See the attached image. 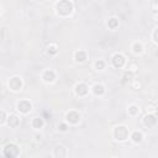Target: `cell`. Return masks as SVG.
Returning a JSON list of instances; mask_svg holds the SVG:
<instances>
[{"label": "cell", "mask_w": 158, "mask_h": 158, "mask_svg": "<svg viewBox=\"0 0 158 158\" xmlns=\"http://www.w3.org/2000/svg\"><path fill=\"white\" fill-rule=\"evenodd\" d=\"M57 14L62 16V18H67L69 16L73 11V4L69 1V0H60V3L56 6Z\"/></svg>", "instance_id": "obj_1"}, {"label": "cell", "mask_w": 158, "mask_h": 158, "mask_svg": "<svg viewBox=\"0 0 158 158\" xmlns=\"http://www.w3.org/2000/svg\"><path fill=\"white\" fill-rule=\"evenodd\" d=\"M114 138L116 141H120V142H123L129 138V129L126 126H118L114 130Z\"/></svg>", "instance_id": "obj_2"}, {"label": "cell", "mask_w": 158, "mask_h": 158, "mask_svg": "<svg viewBox=\"0 0 158 158\" xmlns=\"http://www.w3.org/2000/svg\"><path fill=\"white\" fill-rule=\"evenodd\" d=\"M19 153H20V149L15 143H9V145H6L5 148H4V156L5 157L12 158V157L19 156Z\"/></svg>", "instance_id": "obj_3"}, {"label": "cell", "mask_w": 158, "mask_h": 158, "mask_svg": "<svg viewBox=\"0 0 158 158\" xmlns=\"http://www.w3.org/2000/svg\"><path fill=\"white\" fill-rule=\"evenodd\" d=\"M16 109L21 114H29L32 110V104L29 100H20L16 104Z\"/></svg>", "instance_id": "obj_4"}, {"label": "cell", "mask_w": 158, "mask_h": 158, "mask_svg": "<svg viewBox=\"0 0 158 158\" xmlns=\"http://www.w3.org/2000/svg\"><path fill=\"white\" fill-rule=\"evenodd\" d=\"M21 88H22V80H21L20 77L10 78V80H9V89L11 91H15V93H16V91L21 90Z\"/></svg>", "instance_id": "obj_5"}, {"label": "cell", "mask_w": 158, "mask_h": 158, "mask_svg": "<svg viewBox=\"0 0 158 158\" xmlns=\"http://www.w3.org/2000/svg\"><path fill=\"white\" fill-rule=\"evenodd\" d=\"M111 62L114 64V67L122 68L125 65V63H126V58H125L123 54H121V53H115L112 56V58H111Z\"/></svg>", "instance_id": "obj_6"}, {"label": "cell", "mask_w": 158, "mask_h": 158, "mask_svg": "<svg viewBox=\"0 0 158 158\" xmlns=\"http://www.w3.org/2000/svg\"><path fill=\"white\" fill-rule=\"evenodd\" d=\"M156 123H157V116H156V114L148 112L143 118V125H145L146 127H154Z\"/></svg>", "instance_id": "obj_7"}, {"label": "cell", "mask_w": 158, "mask_h": 158, "mask_svg": "<svg viewBox=\"0 0 158 158\" xmlns=\"http://www.w3.org/2000/svg\"><path fill=\"white\" fill-rule=\"evenodd\" d=\"M79 120H80V115L77 111H69L67 115H65V121L69 122V123L76 125L79 122Z\"/></svg>", "instance_id": "obj_8"}, {"label": "cell", "mask_w": 158, "mask_h": 158, "mask_svg": "<svg viewBox=\"0 0 158 158\" xmlns=\"http://www.w3.org/2000/svg\"><path fill=\"white\" fill-rule=\"evenodd\" d=\"M42 79L45 83H52L56 79V73L52 69H46L42 74Z\"/></svg>", "instance_id": "obj_9"}, {"label": "cell", "mask_w": 158, "mask_h": 158, "mask_svg": "<svg viewBox=\"0 0 158 158\" xmlns=\"http://www.w3.org/2000/svg\"><path fill=\"white\" fill-rule=\"evenodd\" d=\"M76 93H77V95H79V96H85L87 94H88V91H89V89H88V87L84 84V83H79V84H77L76 85Z\"/></svg>", "instance_id": "obj_10"}, {"label": "cell", "mask_w": 158, "mask_h": 158, "mask_svg": "<svg viewBox=\"0 0 158 158\" xmlns=\"http://www.w3.org/2000/svg\"><path fill=\"white\" fill-rule=\"evenodd\" d=\"M54 157L57 158H62V157H67L68 156V152H67V148H65L64 146L60 145V146H57L54 148Z\"/></svg>", "instance_id": "obj_11"}, {"label": "cell", "mask_w": 158, "mask_h": 158, "mask_svg": "<svg viewBox=\"0 0 158 158\" xmlns=\"http://www.w3.org/2000/svg\"><path fill=\"white\" fill-rule=\"evenodd\" d=\"M87 58H88V54L85 51H83V49H79V51H77L74 53V60H76V62H78V63L85 62Z\"/></svg>", "instance_id": "obj_12"}, {"label": "cell", "mask_w": 158, "mask_h": 158, "mask_svg": "<svg viewBox=\"0 0 158 158\" xmlns=\"http://www.w3.org/2000/svg\"><path fill=\"white\" fill-rule=\"evenodd\" d=\"M7 120V123H9V126L10 127H12V129H16L20 125V118L19 116H16V115H10L9 118L6 119Z\"/></svg>", "instance_id": "obj_13"}, {"label": "cell", "mask_w": 158, "mask_h": 158, "mask_svg": "<svg viewBox=\"0 0 158 158\" xmlns=\"http://www.w3.org/2000/svg\"><path fill=\"white\" fill-rule=\"evenodd\" d=\"M91 91H93L96 96H101L105 94V87L103 84H95L93 88H91Z\"/></svg>", "instance_id": "obj_14"}, {"label": "cell", "mask_w": 158, "mask_h": 158, "mask_svg": "<svg viewBox=\"0 0 158 158\" xmlns=\"http://www.w3.org/2000/svg\"><path fill=\"white\" fill-rule=\"evenodd\" d=\"M129 115L132 116V118H137L140 115V106L136 104H131L129 106Z\"/></svg>", "instance_id": "obj_15"}, {"label": "cell", "mask_w": 158, "mask_h": 158, "mask_svg": "<svg viewBox=\"0 0 158 158\" xmlns=\"http://www.w3.org/2000/svg\"><path fill=\"white\" fill-rule=\"evenodd\" d=\"M131 140L134 141L135 143H140V142H142V140H143V135H142V132H140V131H135L134 134L131 135Z\"/></svg>", "instance_id": "obj_16"}, {"label": "cell", "mask_w": 158, "mask_h": 158, "mask_svg": "<svg viewBox=\"0 0 158 158\" xmlns=\"http://www.w3.org/2000/svg\"><path fill=\"white\" fill-rule=\"evenodd\" d=\"M132 52H134L135 54H141L143 52V46L141 42H135L134 45H132Z\"/></svg>", "instance_id": "obj_17"}, {"label": "cell", "mask_w": 158, "mask_h": 158, "mask_svg": "<svg viewBox=\"0 0 158 158\" xmlns=\"http://www.w3.org/2000/svg\"><path fill=\"white\" fill-rule=\"evenodd\" d=\"M132 79H134V73H131L129 71H126L122 76V83H130Z\"/></svg>", "instance_id": "obj_18"}, {"label": "cell", "mask_w": 158, "mask_h": 158, "mask_svg": "<svg viewBox=\"0 0 158 158\" xmlns=\"http://www.w3.org/2000/svg\"><path fill=\"white\" fill-rule=\"evenodd\" d=\"M57 52H58V47H57L56 43H51V45H49V46L47 47V54H49V56H54Z\"/></svg>", "instance_id": "obj_19"}, {"label": "cell", "mask_w": 158, "mask_h": 158, "mask_svg": "<svg viewBox=\"0 0 158 158\" xmlns=\"http://www.w3.org/2000/svg\"><path fill=\"white\" fill-rule=\"evenodd\" d=\"M43 120L41 119V118H35L34 120H32V126H34L35 129H41L43 126Z\"/></svg>", "instance_id": "obj_20"}, {"label": "cell", "mask_w": 158, "mask_h": 158, "mask_svg": "<svg viewBox=\"0 0 158 158\" xmlns=\"http://www.w3.org/2000/svg\"><path fill=\"white\" fill-rule=\"evenodd\" d=\"M130 85H131V88H132V89H135V90L141 89V87H142V84H141V82H140L138 79H135V78L130 82Z\"/></svg>", "instance_id": "obj_21"}, {"label": "cell", "mask_w": 158, "mask_h": 158, "mask_svg": "<svg viewBox=\"0 0 158 158\" xmlns=\"http://www.w3.org/2000/svg\"><path fill=\"white\" fill-rule=\"evenodd\" d=\"M94 68H95L96 71H103V69L105 68V62L101 61V60L95 61V62H94Z\"/></svg>", "instance_id": "obj_22"}, {"label": "cell", "mask_w": 158, "mask_h": 158, "mask_svg": "<svg viewBox=\"0 0 158 158\" xmlns=\"http://www.w3.org/2000/svg\"><path fill=\"white\" fill-rule=\"evenodd\" d=\"M118 25H119V21H118L116 18H111L109 21H107V26H109L110 29H115Z\"/></svg>", "instance_id": "obj_23"}, {"label": "cell", "mask_w": 158, "mask_h": 158, "mask_svg": "<svg viewBox=\"0 0 158 158\" xmlns=\"http://www.w3.org/2000/svg\"><path fill=\"white\" fill-rule=\"evenodd\" d=\"M138 71V65L135 63V62H132V63H130L129 64V72H131V73H136Z\"/></svg>", "instance_id": "obj_24"}, {"label": "cell", "mask_w": 158, "mask_h": 158, "mask_svg": "<svg viewBox=\"0 0 158 158\" xmlns=\"http://www.w3.org/2000/svg\"><path fill=\"white\" fill-rule=\"evenodd\" d=\"M6 114H5V111H3V110H0V126H3V125L6 122Z\"/></svg>", "instance_id": "obj_25"}, {"label": "cell", "mask_w": 158, "mask_h": 158, "mask_svg": "<svg viewBox=\"0 0 158 158\" xmlns=\"http://www.w3.org/2000/svg\"><path fill=\"white\" fill-rule=\"evenodd\" d=\"M147 112H152V114H156L157 112V107H156V105L154 104H152V105H147Z\"/></svg>", "instance_id": "obj_26"}, {"label": "cell", "mask_w": 158, "mask_h": 158, "mask_svg": "<svg viewBox=\"0 0 158 158\" xmlns=\"http://www.w3.org/2000/svg\"><path fill=\"white\" fill-rule=\"evenodd\" d=\"M58 129H60L62 132H65V131H68V125L67 123H60V125H58Z\"/></svg>", "instance_id": "obj_27"}, {"label": "cell", "mask_w": 158, "mask_h": 158, "mask_svg": "<svg viewBox=\"0 0 158 158\" xmlns=\"http://www.w3.org/2000/svg\"><path fill=\"white\" fill-rule=\"evenodd\" d=\"M153 42L157 43V29H154L153 31Z\"/></svg>", "instance_id": "obj_28"}, {"label": "cell", "mask_w": 158, "mask_h": 158, "mask_svg": "<svg viewBox=\"0 0 158 158\" xmlns=\"http://www.w3.org/2000/svg\"><path fill=\"white\" fill-rule=\"evenodd\" d=\"M152 7H153V12L156 14V12H157V3H156V1H153V4H152Z\"/></svg>", "instance_id": "obj_29"}, {"label": "cell", "mask_w": 158, "mask_h": 158, "mask_svg": "<svg viewBox=\"0 0 158 158\" xmlns=\"http://www.w3.org/2000/svg\"><path fill=\"white\" fill-rule=\"evenodd\" d=\"M53 1H56V0H53Z\"/></svg>", "instance_id": "obj_30"}]
</instances>
